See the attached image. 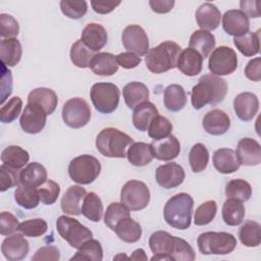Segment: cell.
<instances>
[{
  "label": "cell",
  "instance_id": "cell-10",
  "mask_svg": "<svg viewBox=\"0 0 261 261\" xmlns=\"http://www.w3.org/2000/svg\"><path fill=\"white\" fill-rule=\"evenodd\" d=\"M120 202L132 211L146 208L150 202V191L147 185L137 179L126 181L120 192Z\"/></svg>",
  "mask_w": 261,
  "mask_h": 261
},
{
  "label": "cell",
  "instance_id": "cell-23",
  "mask_svg": "<svg viewBox=\"0 0 261 261\" xmlns=\"http://www.w3.org/2000/svg\"><path fill=\"white\" fill-rule=\"evenodd\" d=\"M107 39L108 36L105 28L99 23L92 22L87 24L83 30L81 40L88 48L96 52L106 45Z\"/></svg>",
  "mask_w": 261,
  "mask_h": 261
},
{
  "label": "cell",
  "instance_id": "cell-63",
  "mask_svg": "<svg viewBox=\"0 0 261 261\" xmlns=\"http://www.w3.org/2000/svg\"><path fill=\"white\" fill-rule=\"evenodd\" d=\"M175 2L173 0H150L149 5L151 9L156 13H167L169 12Z\"/></svg>",
  "mask_w": 261,
  "mask_h": 261
},
{
  "label": "cell",
  "instance_id": "cell-39",
  "mask_svg": "<svg viewBox=\"0 0 261 261\" xmlns=\"http://www.w3.org/2000/svg\"><path fill=\"white\" fill-rule=\"evenodd\" d=\"M117 237L125 243H136L142 237V227L133 218L126 217L121 220L114 229Z\"/></svg>",
  "mask_w": 261,
  "mask_h": 261
},
{
  "label": "cell",
  "instance_id": "cell-53",
  "mask_svg": "<svg viewBox=\"0 0 261 261\" xmlns=\"http://www.w3.org/2000/svg\"><path fill=\"white\" fill-rule=\"evenodd\" d=\"M40 200L45 205H52L56 202L59 194L60 187L57 182L51 179H47L38 188Z\"/></svg>",
  "mask_w": 261,
  "mask_h": 261
},
{
  "label": "cell",
  "instance_id": "cell-56",
  "mask_svg": "<svg viewBox=\"0 0 261 261\" xmlns=\"http://www.w3.org/2000/svg\"><path fill=\"white\" fill-rule=\"evenodd\" d=\"M18 220L10 212H1L0 214V233L2 236H9L18 228Z\"/></svg>",
  "mask_w": 261,
  "mask_h": 261
},
{
  "label": "cell",
  "instance_id": "cell-43",
  "mask_svg": "<svg viewBox=\"0 0 261 261\" xmlns=\"http://www.w3.org/2000/svg\"><path fill=\"white\" fill-rule=\"evenodd\" d=\"M94 55V51L88 48L82 40L74 42L70 48V60L73 65L80 68L89 67Z\"/></svg>",
  "mask_w": 261,
  "mask_h": 261
},
{
  "label": "cell",
  "instance_id": "cell-5",
  "mask_svg": "<svg viewBox=\"0 0 261 261\" xmlns=\"http://www.w3.org/2000/svg\"><path fill=\"white\" fill-rule=\"evenodd\" d=\"M134 143V140L126 134L114 127L102 129L96 138L97 150L106 157L124 158L126 148Z\"/></svg>",
  "mask_w": 261,
  "mask_h": 261
},
{
  "label": "cell",
  "instance_id": "cell-20",
  "mask_svg": "<svg viewBox=\"0 0 261 261\" xmlns=\"http://www.w3.org/2000/svg\"><path fill=\"white\" fill-rule=\"evenodd\" d=\"M151 147L154 157L161 161H170L176 158L180 152L179 141L173 135L160 140H153Z\"/></svg>",
  "mask_w": 261,
  "mask_h": 261
},
{
  "label": "cell",
  "instance_id": "cell-2",
  "mask_svg": "<svg viewBox=\"0 0 261 261\" xmlns=\"http://www.w3.org/2000/svg\"><path fill=\"white\" fill-rule=\"evenodd\" d=\"M227 93L225 80L212 73L204 74L199 79L191 92V102L195 109H201L207 104L212 106L223 101Z\"/></svg>",
  "mask_w": 261,
  "mask_h": 261
},
{
  "label": "cell",
  "instance_id": "cell-31",
  "mask_svg": "<svg viewBox=\"0 0 261 261\" xmlns=\"http://www.w3.org/2000/svg\"><path fill=\"white\" fill-rule=\"evenodd\" d=\"M122 95L126 106L130 109H135L141 103L148 101L149 90L143 83L130 82L124 86Z\"/></svg>",
  "mask_w": 261,
  "mask_h": 261
},
{
  "label": "cell",
  "instance_id": "cell-11",
  "mask_svg": "<svg viewBox=\"0 0 261 261\" xmlns=\"http://www.w3.org/2000/svg\"><path fill=\"white\" fill-rule=\"evenodd\" d=\"M91 118V108L88 102L75 97L67 100L62 107V119L66 125L72 128L85 126Z\"/></svg>",
  "mask_w": 261,
  "mask_h": 261
},
{
  "label": "cell",
  "instance_id": "cell-55",
  "mask_svg": "<svg viewBox=\"0 0 261 261\" xmlns=\"http://www.w3.org/2000/svg\"><path fill=\"white\" fill-rule=\"evenodd\" d=\"M19 33L18 21L6 13L0 14V35L2 38H15Z\"/></svg>",
  "mask_w": 261,
  "mask_h": 261
},
{
  "label": "cell",
  "instance_id": "cell-12",
  "mask_svg": "<svg viewBox=\"0 0 261 261\" xmlns=\"http://www.w3.org/2000/svg\"><path fill=\"white\" fill-rule=\"evenodd\" d=\"M238 67V56L233 49L220 46L213 50L209 57L208 68L214 75H227Z\"/></svg>",
  "mask_w": 261,
  "mask_h": 261
},
{
  "label": "cell",
  "instance_id": "cell-27",
  "mask_svg": "<svg viewBox=\"0 0 261 261\" xmlns=\"http://www.w3.org/2000/svg\"><path fill=\"white\" fill-rule=\"evenodd\" d=\"M158 115L159 112L156 106L149 101H145L134 109L133 124L138 130L146 132L152 120Z\"/></svg>",
  "mask_w": 261,
  "mask_h": 261
},
{
  "label": "cell",
  "instance_id": "cell-14",
  "mask_svg": "<svg viewBox=\"0 0 261 261\" xmlns=\"http://www.w3.org/2000/svg\"><path fill=\"white\" fill-rule=\"evenodd\" d=\"M47 115L46 111L40 105L28 103L19 119L22 130L32 135L40 133L46 124Z\"/></svg>",
  "mask_w": 261,
  "mask_h": 261
},
{
  "label": "cell",
  "instance_id": "cell-17",
  "mask_svg": "<svg viewBox=\"0 0 261 261\" xmlns=\"http://www.w3.org/2000/svg\"><path fill=\"white\" fill-rule=\"evenodd\" d=\"M233 109L241 120L250 121L259 110L258 97L251 92L240 93L233 100Z\"/></svg>",
  "mask_w": 261,
  "mask_h": 261
},
{
  "label": "cell",
  "instance_id": "cell-19",
  "mask_svg": "<svg viewBox=\"0 0 261 261\" xmlns=\"http://www.w3.org/2000/svg\"><path fill=\"white\" fill-rule=\"evenodd\" d=\"M222 27L228 35L233 37H240L249 32V17L241 10H227L222 16Z\"/></svg>",
  "mask_w": 261,
  "mask_h": 261
},
{
  "label": "cell",
  "instance_id": "cell-47",
  "mask_svg": "<svg viewBox=\"0 0 261 261\" xmlns=\"http://www.w3.org/2000/svg\"><path fill=\"white\" fill-rule=\"evenodd\" d=\"M129 210L122 203H111L105 212L104 222L105 224L114 231L116 225L126 217H129Z\"/></svg>",
  "mask_w": 261,
  "mask_h": 261
},
{
  "label": "cell",
  "instance_id": "cell-46",
  "mask_svg": "<svg viewBox=\"0 0 261 261\" xmlns=\"http://www.w3.org/2000/svg\"><path fill=\"white\" fill-rule=\"evenodd\" d=\"M209 161V152L204 144L197 143L195 144L189 154V162L192 170L194 172L203 171Z\"/></svg>",
  "mask_w": 261,
  "mask_h": 261
},
{
  "label": "cell",
  "instance_id": "cell-16",
  "mask_svg": "<svg viewBox=\"0 0 261 261\" xmlns=\"http://www.w3.org/2000/svg\"><path fill=\"white\" fill-rule=\"evenodd\" d=\"M29 242L20 233H13L5 238L1 245L3 256L9 261L22 260L29 253Z\"/></svg>",
  "mask_w": 261,
  "mask_h": 261
},
{
  "label": "cell",
  "instance_id": "cell-22",
  "mask_svg": "<svg viewBox=\"0 0 261 261\" xmlns=\"http://www.w3.org/2000/svg\"><path fill=\"white\" fill-rule=\"evenodd\" d=\"M86 195L87 192L83 187L70 186L61 198V210L66 214L80 215Z\"/></svg>",
  "mask_w": 261,
  "mask_h": 261
},
{
  "label": "cell",
  "instance_id": "cell-54",
  "mask_svg": "<svg viewBox=\"0 0 261 261\" xmlns=\"http://www.w3.org/2000/svg\"><path fill=\"white\" fill-rule=\"evenodd\" d=\"M19 172L18 169L2 164L0 166V191L5 192L10 188L18 186Z\"/></svg>",
  "mask_w": 261,
  "mask_h": 261
},
{
  "label": "cell",
  "instance_id": "cell-30",
  "mask_svg": "<svg viewBox=\"0 0 261 261\" xmlns=\"http://www.w3.org/2000/svg\"><path fill=\"white\" fill-rule=\"evenodd\" d=\"M118 64L116 58L113 54L108 52H100L94 55L90 68L95 74L108 76L114 74L118 70Z\"/></svg>",
  "mask_w": 261,
  "mask_h": 261
},
{
  "label": "cell",
  "instance_id": "cell-35",
  "mask_svg": "<svg viewBox=\"0 0 261 261\" xmlns=\"http://www.w3.org/2000/svg\"><path fill=\"white\" fill-rule=\"evenodd\" d=\"M164 106L171 112L181 110L187 104V94L184 88L179 85H169L164 90Z\"/></svg>",
  "mask_w": 261,
  "mask_h": 261
},
{
  "label": "cell",
  "instance_id": "cell-48",
  "mask_svg": "<svg viewBox=\"0 0 261 261\" xmlns=\"http://www.w3.org/2000/svg\"><path fill=\"white\" fill-rule=\"evenodd\" d=\"M217 212V204L213 200L202 203L195 211L194 222L196 225H206L210 223Z\"/></svg>",
  "mask_w": 261,
  "mask_h": 261
},
{
  "label": "cell",
  "instance_id": "cell-26",
  "mask_svg": "<svg viewBox=\"0 0 261 261\" xmlns=\"http://www.w3.org/2000/svg\"><path fill=\"white\" fill-rule=\"evenodd\" d=\"M213 165L220 173L228 174L237 171L241 164L232 149L220 148L213 154Z\"/></svg>",
  "mask_w": 261,
  "mask_h": 261
},
{
  "label": "cell",
  "instance_id": "cell-38",
  "mask_svg": "<svg viewBox=\"0 0 261 261\" xmlns=\"http://www.w3.org/2000/svg\"><path fill=\"white\" fill-rule=\"evenodd\" d=\"M29 160V152L18 146H8L1 153L2 163L15 169H20L24 167L28 164Z\"/></svg>",
  "mask_w": 261,
  "mask_h": 261
},
{
  "label": "cell",
  "instance_id": "cell-15",
  "mask_svg": "<svg viewBox=\"0 0 261 261\" xmlns=\"http://www.w3.org/2000/svg\"><path fill=\"white\" fill-rule=\"evenodd\" d=\"M186 177L184 168L175 163L170 162L162 164L156 169V181L164 189H173L182 184Z\"/></svg>",
  "mask_w": 261,
  "mask_h": 261
},
{
  "label": "cell",
  "instance_id": "cell-50",
  "mask_svg": "<svg viewBox=\"0 0 261 261\" xmlns=\"http://www.w3.org/2000/svg\"><path fill=\"white\" fill-rule=\"evenodd\" d=\"M47 229H48V224L42 218L28 219L19 223L17 228V230H19L22 234L31 238L41 237L47 231Z\"/></svg>",
  "mask_w": 261,
  "mask_h": 261
},
{
  "label": "cell",
  "instance_id": "cell-64",
  "mask_svg": "<svg viewBox=\"0 0 261 261\" xmlns=\"http://www.w3.org/2000/svg\"><path fill=\"white\" fill-rule=\"evenodd\" d=\"M129 259H132V260H147L148 258L143 249H137L136 251H134V253L132 254Z\"/></svg>",
  "mask_w": 261,
  "mask_h": 261
},
{
  "label": "cell",
  "instance_id": "cell-9",
  "mask_svg": "<svg viewBox=\"0 0 261 261\" xmlns=\"http://www.w3.org/2000/svg\"><path fill=\"white\" fill-rule=\"evenodd\" d=\"M56 228L60 237L72 248L79 249L88 240L92 239L93 232L77 219L61 215L57 218Z\"/></svg>",
  "mask_w": 261,
  "mask_h": 261
},
{
  "label": "cell",
  "instance_id": "cell-1",
  "mask_svg": "<svg viewBox=\"0 0 261 261\" xmlns=\"http://www.w3.org/2000/svg\"><path fill=\"white\" fill-rule=\"evenodd\" d=\"M149 247L152 253L164 255L168 260L193 261L196 258L194 249L187 241L164 230H157L150 236Z\"/></svg>",
  "mask_w": 261,
  "mask_h": 261
},
{
  "label": "cell",
  "instance_id": "cell-28",
  "mask_svg": "<svg viewBox=\"0 0 261 261\" xmlns=\"http://www.w3.org/2000/svg\"><path fill=\"white\" fill-rule=\"evenodd\" d=\"M47 180V170L39 162L28 163L19 172V185L40 187Z\"/></svg>",
  "mask_w": 261,
  "mask_h": 261
},
{
  "label": "cell",
  "instance_id": "cell-3",
  "mask_svg": "<svg viewBox=\"0 0 261 261\" xmlns=\"http://www.w3.org/2000/svg\"><path fill=\"white\" fill-rule=\"evenodd\" d=\"M194 200L187 193L172 196L165 204L163 215L166 223L173 228L187 229L191 225Z\"/></svg>",
  "mask_w": 261,
  "mask_h": 261
},
{
  "label": "cell",
  "instance_id": "cell-62",
  "mask_svg": "<svg viewBox=\"0 0 261 261\" xmlns=\"http://www.w3.org/2000/svg\"><path fill=\"white\" fill-rule=\"evenodd\" d=\"M260 1H241V11L248 17H259L260 16Z\"/></svg>",
  "mask_w": 261,
  "mask_h": 261
},
{
  "label": "cell",
  "instance_id": "cell-59",
  "mask_svg": "<svg viewBox=\"0 0 261 261\" xmlns=\"http://www.w3.org/2000/svg\"><path fill=\"white\" fill-rule=\"evenodd\" d=\"M2 65V74H1V103L4 104L6 98L12 92V76L11 71L6 68V65L1 63Z\"/></svg>",
  "mask_w": 261,
  "mask_h": 261
},
{
  "label": "cell",
  "instance_id": "cell-60",
  "mask_svg": "<svg viewBox=\"0 0 261 261\" xmlns=\"http://www.w3.org/2000/svg\"><path fill=\"white\" fill-rule=\"evenodd\" d=\"M245 75L253 81L259 82L261 80V58L256 57L248 62L245 67Z\"/></svg>",
  "mask_w": 261,
  "mask_h": 261
},
{
  "label": "cell",
  "instance_id": "cell-42",
  "mask_svg": "<svg viewBox=\"0 0 261 261\" xmlns=\"http://www.w3.org/2000/svg\"><path fill=\"white\" fill-rule=\"evenodd\" d=\"M239 238L246 247H258L261 243V225L253 220H247L239 230Z\"/></svg>",
  "mask_w": 261,
  "mask_h": 261
},
{
  "label": "cell",
  "instance_id": "cell-6",
  "mask_svg": "<svg viewBox=\"0 0 261 261\" xmlns=\"http://www.w3.org/2000/svg\"><path fill=\"white\" fill-rule=\"evenodd\" d=\"M197 245L203 255H226L236 249L237 240L225 231H206L198 237Z\"/></svg>",
  "mask_w": 261,
  "mask_h": 261
},
{
  "label": "cell",
  "instance_id": "cell-36",
  "mask_svg": "<svg viewBox=\"0 0 261 261\" xmlns=\"http://www.w3.org/2000/svg\"><path fill=\"white\" fill-rule=\"evenodd\" d=\"M245 217V207L243 202L227 198L222 206V219L225 224L230 226L239 225Z\"/></svg>",
  "mask_w": 261,
  "mask_h": 261
},
{
  "label": "cell",
  "instance_id": "cell-32",
  "mask_svg": "<svg viewBox=\"0 0 261 261\" xmlns=\"http://www.w3.org/2000/svg\"><path fill=\"white\" fill-rule=\"evenodd\" d=\"M126 157L128 162L134 166H145L149 164L154 158L151 144L134 142L127 149Z\"/></svg>",
  "mask_w": 261,
  "mask_h": 261
},
{
  "label": "cell",
  "instance_id": "cell-4",
  "mask_svg": "<svg viewBox=\"0 0 261 261\" xmlns=\"http://www.w3.org/2000/svg\"><path fill=\"white\" fill-rule=\"evenodd\" d=\"M180 53L181 48L177 43L165 41L149 49L145 58L146 66L153 73H163L176 67Z\"/></svg>",
  "mask_w": 261,
  "mask_h": 261
},
{
  "label": "cell",
  "instance_id": "cell-13",
  "mask_svg": "<svg viewBox=\"0 0 261 261\" xmlns=\"http://www.w3.org/2000/svg\"><path fill=\"white\" fill-rule=\"evenodd\" d=\"M124 48L138 56H144L149 51V39L145 30L138 24L127 25L121 36Z\"/></svg>",
  "mask_w": 261,
  "mask_h": 261
},
{
  "label": "cell",
  "instance_id": "cell-8",
  "mask_svg": "<svg viewBox=\"0 0 261 261\" xmlns=\"http://www.w3.org/2000/svg\"><path fill=\"white\" fill-rule=\"evenodd\" d=\"M119 96L118 87L111 83L94 84L90 91V97L95 109L103 114H109L116 110Z\"/></svg>",
  "mask_w": 261,
  "mask_h": 261
},
{
  "label": "cell",
  "instance_id": "cell-57",
  "mask_svg": "<svg viewBox=\"0 0 261 261\" xmlns=\"http://www.w3.org/2000/svg\"><path fill=\"white\" fill-rule=\"evenodd\" d=\"M60 258V252L57 247L55 246H44L37 250L35 255L32 257L34 261H41V260H51L57 261Z\"/></svg>",
  "mask_w": 261,
  "mask_h": 261
},
{
  "label": "cell",
  "instance_id": "cell-7",
  "mask_svg": "<svg viewBox=\"0 0 261 261\" xmlns=\"http://www.w3.org/2000/svg\"><path fill=\"white\" fill-rule=\"evenodd\" d=\"M100 172V161L96 157L88 154L74 157L68 165L69 177L80 185L92 184Z\"/></svg>",
  "mask_w": 261,
  "mask_h": 261
},
{
  "label": "cell",
  "instance_id": "cell-25",
  "mask_svg": "<svg viewBox=\"0 0 261 261\" xmlns=\"http://www.w3.org/2000/svg\"><path fill=\"white\" fill-rule=\"evenodd\" d=\"M176 67L188 76L199 74L203 67V57L200 53L192 48H187L181 51Z\"/></svg>",
  "mask_w": 261,
  "mask_h": 261
},
{
  "label": "cell",
  "instance_id": "cell-41",
  "mask_svg": "<svg viewBox=\"0 0 261 261\" xmlns=\"http://www.w3.org/2000/svg\"><path fill=\"white\" fill-rule=\"evenodd\" d=\"M82 214L94 222H99L101 220L103 215V204L96 193L90 192L86 195L83 202Z\"/></svg>",
  "mask_w": 261,
  "mask_h": 261
},
{
  "label": "cell",
  "instance_id": "cell-37",
  "mask_svg": "<svg viewBox=\"0 0 261 261\" xmlns=\"http://www.w3.org/2000/svg\"><path fill=\"white\" fill-rule=\"evenodd\" d=\"M233 43L239 51L247 56L251 57L259 53L260 49V30L257 32H248L245 35L233 38Z\"/></svg>",
  "mask_w": 261,
  "mask_h": 261
},
{
  "label": "cell",
  "instance_id": "cell-33",
  "mask_svg": "<svg viewBox=\"0 0 261 261\" xmlns=\"http://www.w3.org/2000/svg\"><path fill=\"white\" fill-rule=\"evenodd\" d=\"M22 54V49L19 41L15 38L3 39L0 43L1 63L6 66L16 65Z\"/></svg>",
  "mask_w": 261,
  "mask_h": 261
},
{
  "label": "cell",
  "instance_id": "cell-40",
  "mask_svg": "<svg viewBox=\"0 0 261 261\" xmlns=\"http://www.w3.org/2000/svg\"><path fill=\"white\" fill-rule=\"evenodd\" d=\"M15 202L24 209H34L39 205L40 196L35 187L18 185L14 191Z\"/></svg>",
  "mask_w": 261,
  "mask_h": 261
},
{
  "label": "cell",
  "instance_id": "cell-45",
  "mask_svg": "<svg viewBox=\"0 0 261 261\" xmlns=\"http://www.w3.org/2000/svg\"><path fill=\"white\" fill-rule=\"evenodd\" d=\"M225 195L227 198H232L241 202H245L250 199L252 195V188L251 185L245 179H231L226 184Z\"/></svg>",
  "mask_w": 261,
  "mask_h": 261
},
{
  "label": "cell",
  "instance_id": "cell-61",
  "mask_svg": "<svg viewBox=\"0 0 261 261\" xmlns=\"http://www.w3.org/2000/svg\"><path fill=\"white\" fill-rule=\"evenodd\" d=\"M119 4L120 1H91L93 10L99 14H107L114 10Z\"/></svg>",
  "mask_w": 261,
  "mask_h": 261
},
{
  "label": "cell",
  "instance_id": "cell-58",
  "mask_svg": "<svg viewBox=\"0 0 261 261\" xmlns=\"http://www.w3.org/2000/svg\"><path fill=\"white\" fill-rule=\"evenodd\" d=\"M116 58V61H117V64L123 68H126V69H130V68H135L137 67L142 59L140 56L136 55L135 53L133 52H122V53H119L118 55L115 56Z\"/></svg>",
  "mask_w": 261,
  "mask_h": 261
},
{
  "label": "cell",
  "instance_id": "cell-18",
  "mask_svg": "<svg viewBox=\"0 0 261 261\" xmlns=\"http://www.w3.org/2000/svg\"><path fill=\"white\" fill-rule=\"evenodd\" d=\"M236 154L240 164L256 166L261 162V146L252 138H243L239 141Z\"/></svg>",
  "mask_w": 261,
  "mask_h": 261
},
{
  "label": "cell",
  "instance_id": "cell-49",
  "mask_svg": "<svg viewBox=\"0 0 261 261\" xmlns=\"http://www.w3.org/2000/svg\"><path fill=\"white\" fill-rule=\"evenodd\" d=\"M172 124L164 116H156L148 127V135L153 140H160L171 134Z\"/></svg>",
  "mask_w": 261,
  "mask_h": 261
},
{
  "label": "cell",
  "instance_id": "cell-34",
  "mask_svg": "<svg viewBox=\"0 0 261 261\" xmlns=\"http://www.w3.org/2000/svg\"><path fill=\"white\" fill-rule=\"evenodd\" d=\"M189 46V48L196 50L205 59L215 47V38L207 31L198 30L192 34Z\"/></svg>",
  "mask_w": 261,
  "mask_h": 261
},
{
  "label": "cell",
  "instance_id": "cell-29",
  "mask_svg": "<svg viewBox=\"0 0 261 261\" xmlns=\"http://www.w3.org/2000/svg\"><path fill=\"white\" fill-rule=\"evenodd\" d=\"M28 103H35L40 105L46 111V113L50 115L56 109L58 98L53 90L41 87L30 92L28 96Z\"/></svg>",
  "mask_w": 261,
  "mask_h": 261
},
{
  "label": "cell",
  "instance_id": "cell-21",
  "mask_svg": "<svg viewBox=\"0 0 261 261\" xmlns=\"http://www.w3.org/2000/svg\"><path fill=\"white\" fill-rule=\"evenodd\" d=\"M230 126L229 116L220 109H212L208 111L203 118V127L206 133L212 136H220L225 134Z\"/></svg>",
  "mask_w": 261,
  "mask_h": 261
},
{
  "label": "cell",
  "instance_id": "cell-51",
  "mask_svg": "<svg viewBox=\"0 0 261 261\" xmlns=\"http://www.w3.org/2000/svg\"><path fill=\"white\" fill-rule=\"evenodd\" d=\"M22 101L19 97L15 96L9 99L0 109V120L3 123H10L17 118L20 114Z\"/></svg>",
  "mask_w": 261,
  "mask_h": 261
},
{
  "label": "cell",
  "instance_id": "cell-24",
  "mask_svg": "<svg viewBox=\"0 0 261 261\" xmlns=\"http://www.w3.org/2000/svg\"><path fill=\"white\" fill-rule=\"evenodd\" d=\"M196 20L203 31H213L220 24L221 13L212 3H203L196 10Z\"/></svg>",
  "mask_w": 261,
  "mask_h": 261
},
{
  "label": "cell",
  "instance_id": "cell-52",
  "mask_svg": "<svg viewBox=\"0 0 261 261\" xmlns=\"http://www.w3.org/2000/svg\"><path fill=\"white\" fill-rule=\"evenodd\" d=\"M60 9L65 16L72 19H79L87 13L88 4L85 0H80V1L62 0L60 1Z\"/></svg>",
  "mask_w": 261,
  "mask_h": 261
},
{
  "label": "cell",
  "instance_id": "cell-44",
  "mask_svg": "<svg viewBox=\"0 0 261 261\" xmlns=\"http://www.w3.org/2000/svg\"><path fill=\"white\" fill-rule=\"evenodd\" d=\"M103 259V250L101 244L94 239L85 242L70 260H93L101 261Z\"/></svg>",
  "mask_w": 261,
  "mask_h": 261
}]
</instances>
